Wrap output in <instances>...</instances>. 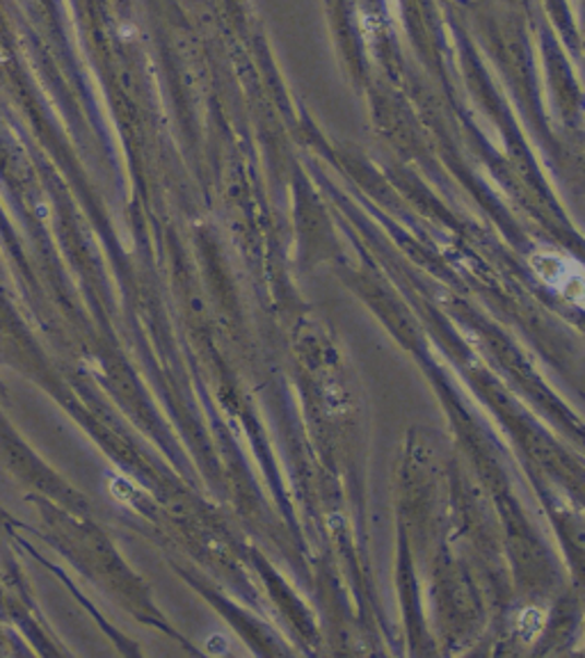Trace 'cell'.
<instances>
[{"label": "cell", "mask_w": 585, "mask_h": 658, "mask_svg": "<svg viewBox=\"0 0 585 658\" xmlns=\"http://www.w3.org/2000/svg\"><path fill=\"white\" fill-rule=\"evenodd\" d=\"M533 267L551 288L563 292L565 298L581 302L585 298V273L581 265L560 252H538L533 256Z\"/></svg>", "instance_id": "1"}]
</instances>
